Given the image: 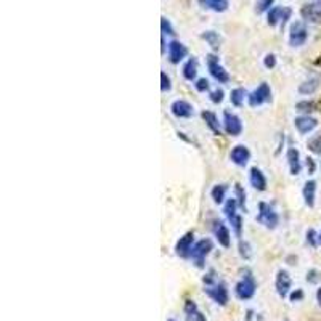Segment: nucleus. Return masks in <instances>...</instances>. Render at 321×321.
I'll return each mask as SVG.
<instances>
[{"label": "nucleus", "mask_w": 321, "mask_h": 321, "mask_svg": "<svg viewBox=\"0 0 321 321\" xmlns=\"http://www.w3.org/2000/svg\"><path fill=\"white\" fill-rule=\"evenodd\" d=\"M214 249V242L212 239L209 238H204L201 241L194 242V246L191 249V256L190 259L193 260V263L196 265L197 268H203L204 267V262H206V257L210 254V251Z\"/></svg>", "instance_id": "f257e3e1"}, {"label": "nucleus", "mask_w": 321, "mask_h": 321, "mask_svg": "<svg viewBox=\"0 0 321 321\" xmlns=\"http://www.w3.org/2000/svg\"><path fill=\"white\" fill-rule=\"evenodd\" d=\"M256 220L265 228H270V230H275L280 225V215L268 203L259 204V215L256 217Z\"/></svg>", "instance_id": "f03ea898"}, {"label": "nucleus", "mask_w": 321, "mask_h": 321, "mask_svg": "<svg viewBox=\"0 0 321 321\" xmlns=\"http://www.w3.org/2000/svg\"><path fill=\"white\" fill-rule=\"evenodd\" d=\"M238 199L236 197H231L228 199V201L225 203V207H224V212L228 218V222L231 224V227H233L235 230V235L238 238H241V233H242V218L241 215L236 212V209H238Z\"/></svg>", "instance_id": "7ed1b4c3"}, {"label": "nucleus", "mask_w": 321, "mask_h": 321, "mask_svg": "<svg viewBox=\"0 0 321 321\" xmlns=\"http://www.w3.org/2000/svg\"><path fill=\"white\" fill-rule=\"evenodd\" d=\"M267 13H268L267 15V23H268V26H271V28L280 26L281 29H284L287 19H291L292 10L289 7H271Z\"/></svg>", "instance_id": "20e7f679"}, {"label": "nucleus", "mask_w": 321, "mask_h": 321, "mask_svg": "<svg viewBox=\"0 0 321 321\" xmlns=\"http://www.w3.org/2000/svg\"><path fill=\"white\" fill-rule=\"evenodd\" d=\"M268 102H271V88L267 82H262L256 90L248 95V103L251 108H259Z\"/></svg>", "instance_id": "39448f33"}, {"label": "nucleus", "mask_w": 321, "mask_h": 321, "mask_svg": "<svg viewBox=\"0 0 321 321\" xmlns=\"http://www.w3.org/2000/svg\"><path fill=\"white\" fill-rule=\"evenodd\" d=\"M254 292H256V281H254L251 271L246 270V275L242 276L241 281L235 286V294L241 301H248V299L254 295Z\"/></svg>", "instance_id": "423d86ee"}, {"label": "nucleus", "mask_w": 321, "mask_h": 321, "mask_svg": "<svg viewBox=\"0 0 321 321\" xmlns=\"http://www.w3.org/2000/svg\"><path fill=\"white\" fill-rule=\"evenodd\" d=\"M207 69H209L210 76H212L218 84H228L230 82L228 71L218 63V58L212 53L207 55Z\"/></svg>", "instance_id": "0eeeda50"}, {"label": "nucleus", "mask_w": 321, "mask_h": 321, "mask_svg": "<svg viewBox=\"0 0 321 321\" xmlns=\"http://www.w3.org/2000/svg\"><path fill=\"white\" fill-rule=\"evenodd\" d=\"M308 39V31L307 26L302 21H294L289 29V45L291 47H302Z\"/></svg>", "instance_id": "6e6552de"}, {"label": "nucleus", "mask_w": 321, "mask_h": 321, "mask_svg": "<svg viewBox=\"0 0 321 321\" xmlns=\"http://www.w3.org/2000/svg\"><path fill=\"white\" fill-rule=\"evenodd\" d=\"M204 292L220 305H227V302H228V291H227V286L224 283L214 281L212 284H206Z\"/></svg>", "instance_id": "1a4fd4ad"}, {"label": "nucleus", "mask_w": 321, "mask_h": 321, "mask_svg": "<svg viewBox=\"0 0 321 321\" xmlns=\"http://www.w3.org/2000/svg\"><path fill=\"white\" fill-rule=\"evenodd\" d=\"M193 246H194V233L193 231H188V233H185L179 241H177L175 254L182 259H190Z\"/></svg>", "instance_id": "9d476101"}, {"label": "nucleus", "mask_w": 321, "mask_h": 321, "mask_svg": "<svg viewBox=\"0 0 321 321\" xmlns=\"http://www.w3.org/2000/svg\"><path fill=\"white\" fill-rule=\"evenodd\" d=\"M224 130L227 132L228 135L231 137H239L242 134V122H241V119L233 114V113H230V111H225L224 113Z\"/></svg>", "instance_id": "9b49d317"}, {"label": "nucleus", "mask_w": 321, "mask_h": 321, "mask_svg": "<svg viewBox=\"0 0 321 321\" xmlns=\"http://www.w3.org/2000/svg\"><path fill=\"white\" fill-rule=\"evenodd\" d=\"M301 15L308 23H321V0H315L312 4L304 5Z\"/></svg>", "instance_id": "f8f14e48"}, {"label": "nucleus", "mask_w": 321, "mask_h": 321, "mask_svg": "<svg viewBox=\"0 0 321 321\" xmlns=\"http://www.w3.org/2000/svg\"><path fill=\"white\" fill-rule=\"evenodd\" d=\"M170 113L177 119H188L193 116L194 109H193V105L188 103L186 100H175V102L170 105Z\"/></svg>", "instance_id": "ddd939ff"}, {"label": "nucleus", "mask_w": 321, "mask_h": 321, "mask_svg": "<svg viewBox=\"0 0 321 321\" xmlns=\"http://www.w3.org/2000/svg\"><path fill=\"white\" fill-rule=\"evenodd\" d=\"M230 159L233 164H236L238 167H244L251 159V151L244 145H236L230 153Z\"/></svg>", "instance_id": "4468645a"}, {"label": "nucleus", "mask_w": 321, "mask_h": 321, "mask_svg": "<svg viewBox=\"0 0 321 321\" xmlns=\"http://www.w3.org/2000/svg\"><path fill=\"white\" fill-rule=\"evenodd\" d=\"M188 55V48L183 45L179 40H172L169 42V61L172 64H179L180 61H183Z\"/></svg>", "instance_id": "2eb2a0df"}, {"label": "nucleus", "mask_w": 321, "mask_h": 321, "mask_svg": "<svg viewBox=\"0 0 321 321\" xmlns=\"http://www.w3.org/2000/svg\"><path fill=\"white\" fill-rule=\"evenodd\" d=\"M291 284H292L291 276H289V273H287L286 270H280L278 273H276L275 286H276V292H278L280 297H286L287 294H289Z\"/></svg>", "instance_id": "dca6fc26"}, {"label": "nucleus", "mask_w": 321, "mask_h": 321, "mask_svg": "<svg viewBox=\"0 0 321 321\" xmlns=\"http://www.w3.org/2000/svg\"><path fill=\"white\" fill-rule=\"evenodd\" d=\"M294 126H295L299 134H301V135H307L312 130L316 129L318 120L315 117H312V116H299V117L294 119Z\"/></svg>", "instance_id": "f3484780"}, {"label": "nucleus", "mask_w": 321, "mask_h": 321, "mask_svg": "<svg viewBox=\"0 0 321 321\" xmlns=\"http://www.w3.org/2000/svg\"><path fill=\"white\" fill-rule=\"evenodd\" d=\"M214 235H215V239L218 241V244L228 249L231 246V235H230V230L228 227L222 222V220H218V222L214 224Z\"/></svg>", "instance_id": "a211bd4d"}, {"label": "nucleus", "mask_w": 321, "mask_h": 321, "mask_svg": "<svg viewBox=\"0 0 321 321\" xmlns=\"http://www.w3.org/2000/svg\"><path fill=\"white\" fill-rule=\"evenodd\" d=\"M249 182H251L252 188H256L257 191L267 190V177L263 175V172L259 167H252L249 170Z\"/></svg>", "instance_id": "6ab92c4d"}, {"label": "nucleus", "mask_w": 321, "mask_h": 321, "mask_svg": "<svg viewBox=\"0 0 321 321\" xmlns=\"http://www.w3.org/2000/svg\"><path fill=\"white\" fill-rule=\"evenodd\" d=\"M197 4L204 10H212L215 13H224L230 8L228 0H197Z\"/></svg>", "instance_id": "aec40b11"}, {"label": "nucleus", "mask_w": 321, "mask_h": 321, "mask_svg": "<svg viewBox=\"0 0 321 321\" xmlns=\"http://www.w3.org/2000/svg\"><path fill=\"white\" fill-rule=\"evenodd\" d=\"M286 159H287V164H289V170H291L292 175H299V174H301V170H302L301 154H299V151L295 148H289V150H287Z\"/></svg>", "instance_id": "412c9836"}, {"label": "nucleus", "mask_w": 321, "mask_h": 321, "mask_svg": "<svg viewBox=\"0 0 321 321\" xmlns=\"http://www.w3.org/2000/svg\"><path fill=\"white\" fill-rule=\"evenodd\" d=\"M304 201L308 207H313L315 206V197H316V182L315 180H308L304 185Z\"/></svg>", "instance_id": "4be33fe9"}, {"label": "nucleus", "mask_w": 321, "mask_h": 321, "mask_svg": "<svg viewBox=\"0 0 321 321\" xmlns=\"http://www.w3.org/2000/svg\"><path fill=\"white\" fill-rule=\"evenodd\" d=\"M197 66H199V61H197L196 57H191L190 60H188V61L183 64L182 72H183V77H185L186 81L193 82V81L196 79V77H197Z\"/></svg>", "instance_id": "5701e85b"}, {"label": "nucleus", "mask_w": 321, "mask_h": 321, "mask_svg": "<svg viewBox=\"0 0 321 321\" xmlns=\"http://www.w3.org/2000/svg\"><path fill=\"white\" fill-rule=\"evenodd\" d=\"M201 116H203V119H204L206 126H207L210 130H212L215 135H220V132H222V124L218 122L217 114L212 113V111H203Z\"/></svg>", "instance_id": "b1692460"}, {"label": "nucleus", "mask_w": 321, "mask_h": 321, "mask_svg": "<svg viewBox=\"0 0 321 321\" xmlns=\"http://www.w3.org/2000/svg\"><path fill=\"white\" fill-rule=\"evenodd\" d=\"M318 88H319V79L313 77V79H308V81L302 82L301 85H299L297 90L301 95H313Z\"/></svg>", "instance_id": "393cba45"}, {"label": "nucleus", "mask_w": 321, "mask_h": 321, "mask_svg": "<svg viewBox=\"0 0 321 321\" xmlns=\"http://www.w3.org/2000/svg\"><path fill=\"white\" fill-rule=\"evenodd\" d=\"M201 37H203L214 50H218V48H220V42H222V39H220L218 32H215V31H206V32H203V34H201Z\"/></svg>", "instance_id": "a878e982"}, {"label": "nucleus", "mask_w": 321, "mask_h": 321, "mask_svg": "<svg viewBox=\"0 0 321 321\" xmlns=\"http://www.w3.org/2000/svg\"><path fill=\"white\" fill-rule=\"evenodd\" d=\"M227 185H215L212 188V191H210V196L217 203V204H222L225 201V196H227Z\"/></svg>", "instance_id": "bb28decb"}, {"label": "nucleus", "mask_w": 321, "mask_h": 321, "mask_svg": "<svg viewBox=\"0 0 321 321\" xmlns=\"http://www.w3.org/2000/svg\"><path fill=\"white\" fill-rule=\"evenodd\" d=\"M244 98H246V90L244 88H233L230 93V100H231V105L235 106H242V103H244Z\"/></svg>", "instance_id": "cd10ccee"}, {"label": "nucleus", "mask_w": 321, "mask_h": 321, "mask_svg": "<svg viewBox=\"0 0 321 321\" xmlns=\"http://www.w3.org/2000/svg\"><path fill=\"white\" fill-rule=\"evenodd\" d=\"M315 109H316L315 102H310V100H304V102H299L295 105V111L304 113V116H308L310 113H313Z\"/></svg>", "instance_id": "c85d7f7f"}, {"label": "nucleus", "mask_w": 321, "mask_h": 321, "mask_svg": "<svg viewBox=\"0 0 321 321\" xmlns=\"http://www.w3.org/2000/svg\"><path fill=\"white\" fill-rule=\"evenodd\" d=\"M275 4V0H257V4H256V13L257 15H262L265 12H268V10L273 7Z\"/></svg>", "instance_id": "c756f323"}, {"label": "nucleus", "mask_w": 321, "mask_h": 321, "mask_svg": "<svg viewBox=\"0 0 321 321\" xmlns=\"http://www.w3.org/2000/svg\"><path fill=\"white\" fill-rule=\"evenodd\" d=\"M307 146H308V150L312 151L313 154H319V156H321V134L310 140L307 143Z\"/></svg>", "instance_id": "7c9ffc66"}, {"label": "nucleus", "mask_w": 321, "mask_h": 321, "mask_svg": "<svg viewBox=\"0 0 321 321\" xmlns=\"http://www.w3.org/2000/svg\"><path fill=\"white\" fill-rule=\"evenodd\" d=\"M161 29H162V34L165 36H175V29L172 28V24H170V21L165 18V16H162L161 18Z\"/></svg>", "instance_id": "2f4dec72"}, {"label": "nucleus", "mask_w": 321, "mask_h": 321, "mask_svg": "<svg viewBox=\"0 0 321 321\" xmlns=\"http://www.w3.org/2000/svg\"><path fill=\"white\" fill-rule=\"evenodd\" d=\"M209 98H210V102L212 103H222L224 98H225V92L222 90V88H215L214 92L209 93Z\"/></svg>", "instance_id": "473e14b6"}, {"label": "nucleus", "mask_w": 321, "mask_h": 321, "mask_svg": "<svg viewBox=\"0 0 321 321\" xmlns=\"http://www.w3.org/2000/svg\"><path fill=\"white\" fill-rule=\"evenodd\" d=\"M235 191H236V194H238V204L246 210V193L242 191V188H241L239 183L235 185Z\"/></svg>", "instance_id": "72a5a7b5"}, {"label": "nucleus", "mask_w": 321, "mask_h": 321, "mask_svg": "<svg viewBox=\"0 0 321 321\" xmlns=\"http://www.w3.org/2000/svg\"><path fill=\"white\" fill-rule=\"evenodd\" d=\"M161 90L165 93V92H170V88H172V84H170V77L165 74L164 71L161 72Z\"/></svg>", "instance_id": "f704fd0d"}, {"label": "nucleus", "mask_w": 321, "mask_h": 321, "mask_svg": "<svg viewBox=\"0 0 321 321\" xmlns=\"http://www.w3.org/2000/svg\"><path fill=\"white\" fill-rule=\"evenodd\" d=\"M194 87H196V90H197V92L204 93V92H207L209 88H210V84H209V81L206 79V77H201V79H197V81H196Z\"/></svg>", "instance_id": "c9c22d12"}, {"label": "nucleus", "mask_w": 321, "mask_h": 321, "mask_svg": "<svg viewBox=\"0 0 321 321\" xmlns=\"http://www.w3.org/2000/svg\"><path fill=\"white\" fill-rule=\"evenodd\" d=\"M307 242L310 246H318V233L313 230V228H310L308 231H307Z\"/></svg>", "instance_id": "e433bc0d"}, {"label": "nucleus", "mask_w": 321, "mask_h": 321, "mask_svg": "<svg viewBox=\"0 0 321 321\" xmlns=\"http://www.w3.org/2000/svg\"><path fill=\"white\" fill-rule=\"evenodd\" d=\"M239 254H241V257H244V259L251 257V246H249L248 241H241L239 242Z\"/></svg>", "instance_id": "4c0bfd02"}, {"label": "nucleus", "mask_w": 321, "mask_h": 321, "mask_svg": "<svg viewBox=\"0 0 321 321\" xmlns=\"http://www.w3.org/2000/svg\"><path fill=\"white\" fill-rule=\"evenodd\" d=\"M263 64H265V68H267V69H273L276 66V57L273 53H268L267 57L263 58Z\"/></svg>", "instance_id": "58836bf2"}, {"label": "nucleus", "mask_w": 321, "mask_h": 321, "mask_svg": "<svg viewBox=\"0 0 321 321\" xmlns=\"http://www.w3.org/2000/svg\"><path fill=\"white\" fill-rule=\"evenodd\" d=\"M307 170H308V174H315V170H316V164H315V159H312V158H307Z\"/></svg>", "instance_id": "ea45409f"}, {"label": "nucleus", "mask_w": 321, "mask_h": 321, "mask_svg": "<svg viewBox=\"0 0 321 321\" xmlns=\"http://www.w3.org/2000/svg\"><path fill=\"white\" fill-rule=\"evenodd\" d=\"M302 297V291H297V292H292V295H291V301L292 302H295V301H299V299Z\"/></svg>", "instance_id": "a19ab883"}, {"label": "nucleus", "mask_w": 321, "mask_h": 321, "mask_svg": "<svg viewBox=\"0 0 321 321\" xmlns=\"http://www.w3.org/2000/svg\"><path fill=\"white\" fill-rule=\"evenodd\" d=\"M161 43H162V47H161V53L164 55V53H165V36H164V34L161 36Z\"/></svg>", "instance_id": "79ce46f5"}, {"label": "nucleus", "mask_w": 321, "mask_h": 321, "mask_svg": "<svg viewBox=\"0 0 321 321\" xmlns=\"http://www.w3.org/2000/svg\"><path fill=\"white\" fill-rule=\"evenodd\" d=\"M316 299H318V302H319V305H321V287H319L318 292H316Z\"/></svg>", "instance_id": "37998d69"}, {"label": "nucleus", "mask_w": 321, "mask_h": 321, "mask_svg": "<svg viewBox=\"0 0 321 321\" xmlns=\"http://www.w3.org/2000/svg\"><path fill=\"white\" fill-rule=\"evenodd\" d=\"M318 244H321V231L318 233Z\"/></svg>", "instance_id": "c03bdc74"}, {"label": "nucleus", "mask_w": 321, "mask_h": 321, "mask_svg": "<svg viewBox=\"0 0 321 321\" xmlns=\"http://www.w3.org/2000/svg\"><path fill=\"white\" fill-rule=\"evenodd\" d=\"M170 321H172V319H170Z\"/></svg>", "instance_id": "a18cd8bd"}]
</instances>
